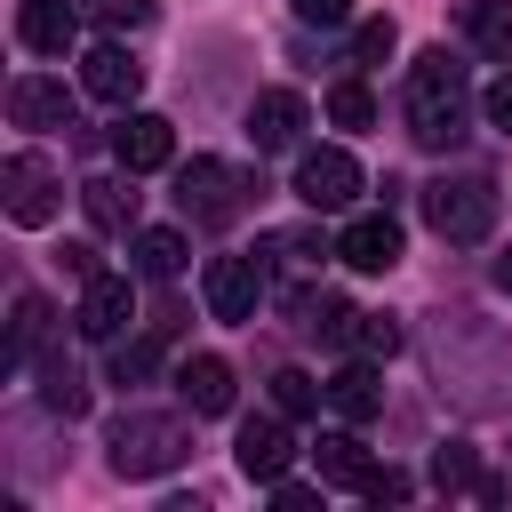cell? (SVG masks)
<instances>
[{"instance_id":"16","label":"cell","mask_w":512,"mask_h":512,"mask_svg":"<svg viewBox=\"0 0 512 512\" xmlns=\"http://www.w3.org/2000/svg\"><path fill=\"white\" fill-rule=\"evenodd\" d=\"M176 392H184L192 416H224V408H232V368H224L216 352H192V360L176 368Z\"/></svg>"},{"instance_id":"30","label":"cell","mask_w":512,"mask_h":512,"mask_svg":"<svg viewBox=\"0 0 512 512\" xmlns=\"http://www.w3.org/2000/svg\"><path fill=\"white\" fill-rule=\"evenodd\" d=\"M384 56H392V16H368L352 32V64H384Z\"/></svg>"},{"instance_id":"32","label":"cell","mask_w":512,"mask_h":512,"mask_svg":"<svg viewBox=\"0 0 512 512\" xmlns=\"http://www.w3.org/2000/svg\"><path fill=\"white\" fill-rule=\"evenodd\" d=\"M296 8V24H344L352 16V0H288Z\"/></svg>"},{"instance_id":"4","label":"cell","mask_w":512,"mask_h":512,"mask_svg":"<svg viewBox=\"0 0 512 512\" xmlns=\"http://www.w3.org/2000/svg\"><path fill=\"white\" fill-rule=\"evenodd\" d=\"M248 192H256V176L248 168H232V160H192V168H176V208L192 216V224H240L248 216Z\"/></svg>"},{"instance_id":"1","label":"cell","mask_w":512,"mask_h":512,"mask_svg":"<svg viewBox=\"0 0 512 512\" xmlns=\"http://www.w3.org/2000/svg\"><path fill=\"white\" fill-rule=\"evenodd\" d=\"M408 136L424 152H456L472 136V80L448 48H424L408 64Z\"/></svg>"},{"instance_id":"11","label":"cell","mask_w":512,"mask_h":512,"mask_svg":"<svg viewBox=\"0 0 512 512\" xmlns=\"http://www.w3.org/2000/svg\"><path fill=\"white\" fill-rule=\"evenodd\" d=\"M128 312H136L128 280H120V272H96V280H80V312H72V328L96 336V344H112V336L128 328Z\"/></svg>"},{"instance_id":"6","label":"cell","mask_w":512,"mask_h":512,"mask_svg":"<svg viewBox=\"0 0 512 512\" xmlns=\"http://www.w3.org/2000/svg\"><path fill=\"white\" fill-rule=\"evenodd\" d=\"M296 200H304V208H320V216H344V208L360 200V160H352L344 144L304 152V160H296Z\"/></svg>"},{"instance_id":"34","label":"cell","mask_w":512,"mask_h":512,"mask_svg":"<svg viewBox=\"0 0 512 512\" xmlns=\"http://www.w3.org/2000/svg\"><path fill=\"white\" fill-rule=\"evenodd\" d=\"M368 496H376V504H400V496H408V472H376Z\"/></svg>"},{"instance_id":"14","label":"cell","mask_w":512,"mask_h":512,"mask_svg":"<svg viewBox=\"0 0 512 512\" xmlns=\"http://www.w3.org/2000/svg\"><path fill=\"white\" fill-rule=\"evenodd\" d=\"M80 88H88L96 104H136L144 64H136L128 48H88V56H80Z\"/></svg>"},{"instance_id":"28","label":"cell","mask_w":512,"mask_h":512,"mask_svg":"<svg viewBox=\"0 0 512 512\" xmlns=\"http://www.w3.org/2000/svg\"><path fill=\"white\" fill-rule=\"evenodd\" d=\"M432 480H440V488H472V496H480V464H472V448H464V440H448V448L432 456Z\"/></svg>"},{"instance_id":"17","label":"cell","mask_w":512,"mask_h":512,"mask_svg":"<svg viewBox=\"0 0 512 512\" xmlns=\"http://www.w3.org/2000/svg\"><path fill=\"white\" fill-rule=\"evenodd\" d=\"M328 408H336L344 424H368V416L384 408V384H376V368H368V360L336 368V376H328Z\"/></svg>"},{"instance_id":"35","label":"cell","mask_w":512,"mask_h":512,"mask_svg":"<svg viewBox=\"0 0 512 512\" xmlns=\"http://www.w3.org/2000/svg\"><path fill=\"white\" fill-rule=\"evenodd\" d=\"M496 288H504V296H512V248H504V256H496Z\"/></svg>"},{"instance_id":"20","label":"cell","mask_w":512,"mask_h":512,"mask_svg":"<svg viewBox=\"0 0 512 512\" xmlns=\"http://www.w3.org/2000/svg\"><path fill=\"white\" fill-rule=\"evenodd\" d=\"M128 256H136V272H144V280H176V272H184V232L144 224V232L128 240Z\"/></svg>"},{"instance_id":"24","label":"cell","mask_w":512,"mask_h":512,"mask_svg":"<svg viewBox=\"0 0 512 512\" xmlns=\"http://www.w3.org/2000/svg\"><path fill=\"white\" fill-rule=\"evenodd\" d=\"M352 352H360V360H392V352H400V320H392V312H360V320H352Z\"/></svg>"},{"instance_id":"18","label":"cell","mask_w":512,"mask_h":512,"mask_svg":"<svg viewBox=\"0 0 512 512\" xmlns=\"http://www.w3.org/2000/svg\"><path fill=\"white\" fill-rule=\"evenodd\" d=\"M312 456H320V480H328V488H360V496H368L376 464H368V448H360L352 432H320V448H312Z\"/></svg>"},{"instance_id":"27","label":"cell","mask_w":512,"mask_h":512,"mask_svg":"<svg viewBox=\"0 0 512 512\" xmlns=\"http://www.w3.org/2000/svg\"><path fill=\"white\" fill-rule=\"evenodd\" d=\"M328 120H336V128H368V120H376V96H368L360 80H336V88H328Z\"/></svg>"},{"instance_id":"15","label":"cell","mask_w":512,"mask_h":512,"mask_svg":"<svg viewBox=\"0 0 512 512\" xmlns=\"http://www.w3.org/2000/svg\"><path fill=\"white\" fill-rule=\"evenodd\" d=\"M8 120H16V128H72V96H64V80L24 72V80L8 88Z\"/></svg>"},{"instance_id":"2","label":"cell","mask_w":512,"mask_h":512,"mask_svg":"<svg viewBox=\"0 0 512 512\" xmlns=\"http://www.w3.org/2000/svg\"><path fill=\"white\" fill-rule=\"evenodd\" d=\"M184 456H192V432H184V416L128 408V416L112 424V472H120V480H160V472H176Z\"/></svg>"},{"instance_id":"23","label":"cell","mask_w":512,"mask_h":512,"mask_svg":"<svg viewBox=\"0 0 512 512\" xmlns=\"http://www.w3.org/2000/svg\"><path fill=\"white\" fill-rule=\"evenodd\" d=\"M80 208H88V224H96V232H128L136 192L120 200V184H112V176H88V184H80Z\"/></svg>"},{"instance_id":"8","label":"cell","mask_w":512,"mask_h":512,"mask_svg":"<svg viewBox=\"0 0 512 512\" xmlns=\"http://www.w3.org/2000/svg\"><path fill=\"white\" fill-rule=\"evenodd\" d=\"M112 160H120L128 176H152V168L176 160V128H168L160 112H120V128H112Z\"/></svg>"},{"instance_id":"25","label":"cell","mask_w":512,"mask_h":512,"mask_svg":"<svg viewBox=\"0 0 512 512\" xmlns=\"http://www.w3.org/2000/svg\"><path fill=\"white\" fill-rule=\"evenodd\" d=\"M320 400H328V384H312L304 368H280V376H272V408H280V416H312Z\"/></svg>"},{"instance_id":"33","label":"cell","mask_w":512,"mask_h":512,"mask_svg":"<svg viewBox=\"0 0 512 512\" xmlns=\"http://www.w3.org/2000/svg\"><path fill=\"white\" fill-rule=\"evenodd\" d=\"M272 504H280V512H312L320 496H312L304 480H288V472H280V480H272Z\"/></svg>"},{"instance_id":"31","label":"cell","mask_w":512,"mask_h":512,"mask_svg":"<svg viewBox=\"0 0 512 512\" xmlns=\"http://www.w3.org/2000/svg\"><path fill=\"white\" fill-rule=\"evenodd\" d=\"M480 112H488V128H504V136H512V72H496V80H488Z\"/></svg>"},{"instance_id":"29","label":"cell","mask_w":512,"mask_h":512,"mask_svg":"<svg viewBox=\"0 0 512 512\" xmlns=\"http://www.w3.org/2000/svg\"><path fill=\"white\" fill-rule=\"evenodd\" d=\"M152 368H160V344H144V336H136V344H120V352H112V384H144V376H152Z\"/></svg>"},{"instance_id":"19","label":"cell","mask_w":512,"mask_h":512,"mask_svg":"<svg viewBox=\"0 0 512 512\" xmlns=\"http://www.w3.org/2000/svg\"><path fill=\"white\" fill-rule=\"evenodd\" d=\"M464 40H472L488 64H512V0H472V8H464Z\"/></svg>"},{"instance_id":"7","label":"cell","mask_w":512,"mask_h":512,"mask_svg":"<svg viewBox=\"0 0 512 512\" xmlns=\"http://www.w3.org/2000/svg\"><path fill=\"white\" fill-rule=\"evenodd\" d=\"M200 296H208L216 320H256V304H264V264H248V256H208Z\"/></svg>"},{"instance_id":"9","label":"cell","mask_w":512,"mask_h":512,"mask_svg":"<svg viewBox=\"0 0 512 512\" xmlns=\"http://www.w3.org/2000/svg\"><path fill=\"white\" fill-rule=\"evenodd\" d=\"M336 256H344L352 272H392V264H400V224H392L384 208H368V216H344V232H336Z\"/></svg>"},{"instance_id":"13","label":"cell","mask_w":512,"mask_h":512,"mask_svg":"<svg viewBox=\"0 0 512 512\" xmlns=\"http://www.w3.org/2000/svg\"><path fill=\"white\" fill-rule=\"evenodd\" d=\"M16 40H24L32 56H72V40H80V8H64V0H24Z\"/></svg>"},{"instance_id":"22","label":"cell","mask_w":512,"mask_h":512,"mask_svg":"<svg viewBox=\"0 0 512 512\" xmlns=\"http://www.w3.org/2000/svg\"><path fill=\"white\" fill-rule=\"evenodd\" d=\"M40 408H48V416H64V424H72V416H88V384H80V368H72V360H40Z\"/></svg>"},{"instance_id":"5","label":"cell","mask_w":512,"mask_h":512,"mask_svg":"<svg viewBox=\"0 0 512 512\" xmlns=\"http://www.w3.org/2000/svg\"><path fill=\"white\" fill-rule=\"evenodd\" d=\"M0 200H8V216H16L24 232H40V224L64 208L56 160H48V152H8V160H0Z\"/></svg>"},{"instance_id":"26","label":"cell","mask_w":512,"mask_h":512,"mask_svg":"<svg viewBox=\"0 0 512 512\" xmlns=\"http://www.w3.org/2000/svg\"><path fill=\"white\" fill-rule=\"evenodd\" d=\"M80 16L104 24V32H144L152 24V0H80Z\"/></svg>"},{"instance_id":"3","label":"cell","mask_w":512,"mask_h":512,"mask_svg":"<svg viewBox=\"0 0 512 512\" xmlns=\"http://www.w3.org/2000/svg\"><path fill=\"white\" fill-rule=\"evenodd\" d=\"M424 224L440 240H456V248H480L496 232V184L488 176H440V184H424Z\"/></svg>"},{"instance_id":"21","label":"cell","mask_w":512,"mask_h":512,"mask_svg":"<svg viewBox=\"0 0 512 512\" xmlns=\"http://www.w3.org/2000/svg\"><path fill=\"white\" fill-rule=\"evenodd\" d=\"M40 344H48V296H32V288H24V296H16V320H8V360H16V368H32V360H40Z\"/></svg>"},{"instance_id":"10","label":"cell","mask_w":512,"mask_h":512,"mask_svg":"<svg viewBox=\"0 0 512 512\" xmlns=\"http://www.w3.org/2000/svg\"><path fill=\"white\" fill-rule=\"evenodd\" d=\"M232 456H240V472H248L256 488H272V480L296 464V440H288V424H280V416H248V424H240V440H232Z\"/></svg>"},{"instance_id":"12","label":"cell","mask_w":512,"mask_h":512,"mask_svg":"<svg viewBox=\"0 0 512 512\" xmlns=\"http://www.w3.org/2000/svg\"><path fill=\"white\" fill-rule=\"evenodd\" d=\"M304 136V96L296 88H264L256 104H248V144L256 152H288Z\"/></svg>"}]
</instances>
